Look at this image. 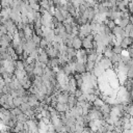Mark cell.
<instances>
[{"label":"cell","instance_id":"14","mask_svg":"<svg viewBox=\"0 0 133 133\" xmlns=\"http://www.w3.org/2000/svg\"><path fill=\"white\" fill-rule=\"evenodd\" d=\"M111 32H112V34H113L114 37H120V36H121V33L123 32V29H122L121 27H119V26L115 25V27L111 30Z\"/></svg>","mask_w":133,"mask_h":133},{"label":"cell","instance_id":"7","mask_svg":"<svg viewBox=\"0 0 133 133\" xmlns=\"http://www.w3.org/2000/svg\"><path fill=\"white\" fill-rule=\"evenodd\" d=\"M49 59H50V58L48 57V55L46 54V52H45V51H43L42 53H40V54H39L38 60H39V61H41L42 63H44V65H46V66H47V63H48Z\"/></svg>","mask_w":133,"mask_h":133},{"label":"cell","instance_id":"16","mask_svg":"<svg viewBox=\"0 0 133 133\" xmlns=\"http://www.w3.org/2000/svg\"><path fill=\"white\" fill-rule=\"evenodd\" d=\"M129 19H130V18H128V19H121V21H120V23H119V25H117V26H119V27L122 28V29H124V28L126 27V25L130 22ZM131 23H132V22H131Z\"/></svg>","mask_w":133,"mask_h":133},{"label":"cell","instance_id":"12","mask_svg":"<svg viewBox=\"0 0 133 133\" xmlns=\"http://www.w3.org/2000/svg\"><path fill=\"white\" fill-rule=\"evenodd\" d=\"M28 120H29V118H28L27 115L24 114V113H21L20 115H18V117H17V122H20V123H22V124H25Z\"/></svg>","mask_w":133,"mask_h":133},{"label":"cell","instance_id":"13","mask_svg":"<svg viewBox=\"0 0 133 133\" xmlns=\"http://www.w3.org/2000/svg\"><path fill=\"white\" fill-rule=\"evenodd\" d=\"M19 108H20V110L22 111V113H25L27 110L31 109V107L29 106V104H28V103H22L21 105L19 106Z\"/></svg>","mask_w":133,"mask_h":133},{"label":"cell","instance_id":"26","mask_svg":"<svg viewBox=\"0 0 133 133\" xmlns=\"http://www.w3.org/2000/svg\"><path fill=\"white\" fill-rule=\"evenodd\" d=\"M8 133H14V132H8Z\"/></svg>","mask_w":133,"mask_h":133},{"label":"cell","instance_id":"3","mask_svg":"<svg viewBox=\"0 0 133 133\" xmlns=\"http://www.w3.org/2000/svg\"><path fill=\"white\" fill-rule=\"evenodd\" d=\"M14 76L17 80H19V81H21L22 79H24L26 76H27V74L24 70H15L14 72Z\"/></svg>","mask_w":133,"mask_h":133},{"label":"cell","instance_id":"4","mask_svg":"<svg viewBox=\"0 0 133 133\" xmlns=\"http://www.w3.org/2000/svg\"><path fill=\"white\" fill-rule=\"evenodd\" d=\"M67 104H68V106H69V108H70V109L75 107V106H76V104H77V98L75 97L74 95H69Z\"/></svg>","mask_w":133,"mask_h":133},{"label":"cell","instance_id":"25","mask_svg":"<svg viewBox=\"0 0 133 133\" xmlns=\"http://www.w3.org/2000/svg\"><path fill=\"white\" fill-rule=\"evenodd\" d=\"M2 9V7H1V3H0V10H1Z\"/></svg>","mask_w":133,"mask_h":133},{"label":"cell","instance_id":"8","mask_svg":"<svg viewBox=\"0 0 133 133\" xmlns=\"http://www.w3.org/2000/svg\"><path fill=\"white\" fill-rule=\"evenodd\" d=\"M110 109H111V106L109 105V104L104 103L103 105L99 108V110H100V112L102 114H109V113H110Z\"/></svg>","mask_w":133,"mask_h":133},{"label":"cell","instance_id":"10","mask_svg":"<svg viewBox=\"0 0 133 133\" xmlns=\"http://www.w3.org/2000/svg\"><path fill=\"white\" fill-rule=\"evenodd\" d=\"M53 17H54V18L57 20V22H60V23H62L63 21H65V18H63V17H62V15L60 14L59 9H57V8H55V13H54Z\"/></svg>","mask_w":133,"mask_h":133},{"label":"cell","instance_id":"5","mask_svg":"<svg viewBox=\"0 0 133 133\" xmlns=\"http://www.w3.org/2000/svg\"><path fill=\"white\" fill-rule=\"evenodd\" d=\"M55 110L57 112H67L70 110V108H69L68 104H60V103H57V105L55 106Z\"/></svg>","mask_w":133,"mask_h":133},{"label":"cell","instance_id":"19","mask_svg":"<svg viewBox=\"0 0 133 133\" xmlns=\"http://www.w3.org/2000/svg\"><path fill=\"white\" fill-rule=\"evenodd\" d=\"M112 52L114 54H121L123 52V49L121 46H113L112 47Z\"/></svg>","mask_w":133,"mask_h":133},{"label":"cell","instance_id":"21","mask_svg":"<svg viewBox=\"0 0 133 133\" xmlns=\"http://www.w3.org/2000/svg\"><path fill=\"white\" fill-rule=\"evenodd\" d=\"M29 56L31 57V58L33 59V60H38V57H39V52H38V48L37 49H34L31 53L29 54Z\"/></svg>","mask_w":133,"mask_h":133},{"label":"cell","instance_id":"11","mask_svg":"<svg viewBox=\"0 0 133 133\" xmlns=\"http://www.w3.org/2000/svg\"><path fill=\"white\" fill-rule=\"evenodd\" d=\"M103 104H104V101L101 99V98L97 97L96 99H95V101L92 102V106H94L95 108H98V109H99V108H100V107L103 105Z\"/></svg>","mask_w":133,"mask_h":133},{"label":"cell","instance_id":"6","mask_svg":"<svg viewBox=\"0 0 133 133\" xmlns=\"http://www.w3.org/2000/svg\"><path fill=\"white\" fill-rule=\"evenodd\" d=\"M75 72L79 73V74H82L85 71V63L83 62H80V61H76V66H75Z\"/></svg>","mask_w":133,"mask_h":133},{"label":"cell","instance_id":"24","mask_svg":"<svg viewBox=\"0 0 133 133\" xmlns=\"http://www.w3.org/2000/svg\"><path fill=\"white\" fill-rule=\"evenodd\" d=\"M30 8H32L34 11H40V4L39 3H32V4H29Z\"/></svg>","mask_w":133,"mask_h":133},{"label":"cell","instance_id":"2","mask_svg":"<svg viewBox=\"0 0 133 133\" xmlns=\"http://www.w3.org/2000/svg\"><path fill=\"white\" fill-rule=\"evenodd\" d=\"M72 47L75 49V50H79L82 48V41L80 40L78 37H75L73 40H72Z\"/></svg>","mask_w":133,"mask_h":133},{"label":"cell","instance_id":"1","mask_svg":"<svg viewBox=\"0 0 133 133\" xmlns=\"http://www.w3.org/2000/svg\"><path fill=\"white\" fill-rule=\"evenodd\" d=\"M99 63L103 67V69L105 71L106 70H109V69H111V67H112V63H111L110 59H109V58H105V57H102L101 60L99 61Z\"/></svg>","mask_w":133,"mask_h":133},{"label":"cell","instance_id":"18","mask_svg":"<svg viewBox=\"0 0 133 133\" xmlns=\"http://www.w3.org/2000/svg\"><path fill=\"white\" fill-rule=\"evenodd\" d=\"M49 44H50V43H48L47 41H46L45 38H42V39H41V42H40V48H42V49L47 48Z\"/></svg>","mask_w":133,"mask_h":133},{"label":"cell","instance_id":"15","mask_svg":"<svg viewBox=\"0 0 133 133\" xmlns=\"http://www.w3.org/2000/svg\"><path fill=\"white\" fill-rule=\"evenodd\" d=\"M32 73H33L34 76H40V77H42V75H43V69H42V68H39V67H34Z\"/></svg>","mask_w":133,"mask_h":133},{"label":"cell","instance_id":"20","mask_svg":"<svg viewBox=\"0 0 133 133\" xmlns=\"http://www.w3.org/2000/svg\"><path fill=\"white\" fill-rule=\"evenodd\" d=\"M15 52H16V54L18 55V57H20V56L23 54V52H24V50H23L21 44L18 46V47H16V48H15Z\"/></svg>","mask_w":133,"mask_h":133},{"label":"cell","instance_id":"17","mask_svg":"<svg viewBox=\"0 0 133 133\" xmlns=\"http://www.w3.org/2000/svg\"><path fill=\"white\" fill-rule=\"evenodd\" d=\"M13 103H14L15 107H19V106L21 105V104L23 103V101H22V98H21V97L14 98V99H13Z\"/></svg>","mask_w":133,"mask_h":133},{"label":"cell","instance_id":"23","mask_svg":"<svg viewBox=\"0 0 133 133\" xmlns=\"http://www.w3.org/2000/svg\"><path fill=\"white\" fill-rule=\"evenodd\" d=\"M10 112H11V114H14L15 117H18V115H20V114L22 113V111L20 110V108H19V107H15L14 109H11Z\"/></svg>","mask_w":133,"mask_h":133},{"label":"cell","instance_id":"22","mask_svg":"<svg viewBox=\"0 0 133 133\" xmlns=\"http://www.w3.org/2000/svg\"><path fill=\"white\" fill-rule=\"evenodd\" d=\"M127 34H129V32L131 31V30H133V25H132V23L131 22H129L128 23V24H127L126 25V27L124 28V29H123Z\"/></svg>","mask_w":133,"mask_h":133},{"label":"cell","instance_id":"9","mask_svg":"<svg viewBox=\"0 0 133 133\" xmlns=\"http://www.w3.org/2000/svg\"><path fill=\"white\" fill-rule=\"evenodd\" d=\"M109 59H110L112 65H115V63H119L121 60H122V55H121V54H114L113 53L112 56Z\"/></svg>","mask_w":133,"mask_h":133}]
</instances>
